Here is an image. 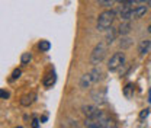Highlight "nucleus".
Instances as JSON below:
<instances>
[{
    "instance_id": "1",
    "label": "nucleus",
    "mask_w": 151,
    "mask_h": 128,
    "mask_svg": "<svg viewBox=\"0 0 151 128\" xmlns=\"http://www.w3.org/2000/svg\"><path fill=\"white\" fill-rule=\"evenodd\" d=\"M116 18V12L115 10H105L99 15L97 18V23H96V28L99 31H108L109 28H112L113 20Z\"/></svg>"
},
{
    "instance_id": "2",
    "label": "nucleus",
    "mask_w": 151,
    "mask_h": 128,
    "mask_svg": "<svg viewBox=\"0 0 151 128\" xmlns=\"http://www.w3.org/2000/svg\"><path fill=\"white\" fill-rule=\"evenodd\" d=\"M124 64H125V54H124L122 51H118V53H115V54L109 58V61H108V69H109L111 72H116V70H119Z\"/></svg>"
},
{
    "instance_id": "3",
    "label": "nucleus",
    "mask_w": 151,
    "mask_h": 128,
    "mask_svg": "<svg viewBox=\"0 0 151 128\" xmlns=\"http://www.w3.org/2000/svg\"><path fill=\"white\" fill-rule=\"evenodd\" d=\"M105 55H106V45H105L103 42H99V44L93 48V51H92L90 63H92V64H99V63H102L103 58H105Z\"/></svg>"
},
{
    "instance_id": "4",
    "label": "nucleus",
    "mask_w": 151,
    "mask_h": 128,
    "mask_svg": "<svg viewBox=\"0 0 151 128\" xmlns=\"http://www.w3.org/2000/svg\"><path fill=\"white\" fill-rule=\"evenodd\" d=\"M99 76H100V72L97 70V69H93L92 72H89V73H86L84 76H81V79H80V86L81 88H90L93 83H96L97 80H99Z\"/></svg>"
},
{
    "instance_id": "5",
    "label": "nucleus",
    "mask_w": 151,
    "mask_h": 128,
    "mask_svg": "<svg viewBox=\"0 0 151 128\" xmlns=\"http://www.w3.org/2000/svg\"><path fill=\"white\" fill-rule=\"evenodd\" d=\"M93 121L99 125V127H102V128H118L116 127V124H115V121L111 119L108 115H105L103 112H102L96 119H93Z\"/></svg>"
},
{
    "instance_id": "6",
    "label": "nucleus",
    "mask_w": 151,
    "mask_h": 128,
    "mask_svg": "<svg viewBox=\"0 0 151 128\" xmlns=\"http://www.w3.org/2000/svg\"><path fill=\"white\" fill-rule=\"evenodd\" d=\"M83 114L86 115L87 119H96V118L102 114V111H99L96 106L89 105V106H83Z\"/></svg>"
},
{
    "instance_id": "7",
    "label": "nucleus",
    "mask_w": 151,
    "mask_h": 128,
    "mask_svg": "<svg viewBox=\"0 0 151 128\" xmlns=\"http://www.w3.org/2000/svg\"><path fill=\"white\" fill-rule=\"evenodd\" d=\"M147 13V6H135L131 10V19H139Z\"/></svg>"
},
{
    "instance_id": "8",
    "label": "nucleus",
    "mask_w": 151,
    "mask_h": 128,
    "mask_svg": "<svg viewBox=\"0 0 151 128\" xmlns=\"http://www.w3.org/2000/svg\"><path fill=\"white\" fill-rule=\"evenodd\" d=\"M55 82H57V76L54 72H51V73H48L45 77H44V86L45 88H52L54 85H55Z\"/></svg>"
},
{
    "instance_id": "9",
    "label": "nucleus",
    "mask_w": 151,
    "mask_h": 128,
    "mask_svg": "<svg viewBox=\"0 0 151 128\" xmlns=\"http://www.w3.org/2000/svg\"><path fill=\"white\" fill-rule=\"evenodd\" d=\"M150 47H151V41L144 39V41H141V44H139V47H138V53L141 55L147 54V53L150 51Z\"/></svg>"
},
{
    "instance_id": "10",
    "label": "nucleus",
    "mask_w": 151,
    "mask_h": 128,
    "mask_svg": "<svg viewBox=\"0 0 151 128\" xmlns=\"http://www.w3.org/2000/svg\"><path fill=\"white\" fill-rule=\"evenodd\" d=\"M35 98H37V95H35V93L26 95V96H23V98L20 99V105H23V106H29V105L35 101Z\"/></svg>"
},
{
    "instance_id": "11",
    "label": "nucleus",
    "mask_w": 151,
    "mask_h": 128,
    "mask_svg": "<svg viewBox=\"0 0 151 128\" xmlns=\"http://www.w3.org/2000/svg\"><path fill=\"white\" fill-rule=\"evenodd\" d=\"M129 31H131V23H129V22H122L121 26L118 28V32H119V35H122V37L127 35Z\"/></svg>"
},
{
    "instance_id": "12",
    "label": "nucleus",
    "mask_w": 151,
    "mask_h": 128,
    "mask_svg": "<svg viewBox=\"0 0 151 128\" xmlns=\"http://www.w3.org/2000/svg\"><path fill=\"white\" fill-rule=\"evenodd\" d=\"M118 34H119V32H118V29H115V28H109V29H108V34H106V41H108V44H112Z\"/></svg>"
},
{
    "instance_id": "13",
    "label": "nucleus",
    "mask_w": 151,
    "mask_h": 128,
    "mask_svg": "<svg viewBox=\"0 0 151 128\" xmlns=\"http://www.w3.org/2000/svg\"><path fill=\"white\" fill-rule=\"evenodd\" d=\"M124 3H127V4H129V6H141V4H144V3H148V0H125Z\"/></svg>"
},
{
    "instance_id": "14",
    "label": "nucleus",
    "mask_w": 151,
    "mask_h": 128,
    "mask_svg": "<svg viewBox=\"0 0 151 128\" xmlns=\"http://www.w3.org/2000/svg\"><path fill=\"white\" fill-rule=\"evenodd\" d=\"M39 50L41 51H48L50 48H51V44H50V41H47V39H42L41 42H39Z\"/></svg>"
},
{
    "instance_id": "15",
    "label": "nucleus",
    "mask_w": 151,
    "mask_h": 128,
    "mask_svg": "<svg viewBox=\"0 0 151 128\" xmlns=\"http://www.w3.org/2000/svg\"><path fill=\"white\" fill-rule=\"evenodd\" d=\"M132 92H134V86L129 83V85H127V86H125V89H124V95H125L127 98H131Z\"/></svg>"
},
{
    "instance_id": "16",
    "label": "nucleus",
    "mask_w": 151,
    "mask_h": 128,
    "mask_svg": "<svg viewBox=\"0 0 151 128\" xmlns=\"http://www.w3.org/2000/svg\"><path fill=\"white\" fill-rule=\"evenodd\" d=\"M31 58H32V57H31L29 53H23L22 57H20V63H22V64H28V63L31 61Z\"/></svg>"
},
{
    "instance_id": "17",
    "label": "nucleus",
    "mask_w": 151,
    "mask_h": 128,
    "mask_svg": "<svg viewBox=\"0 0 151 128\" xmlns=\"http://www.w3.org/2000/svg\"><path fill=\"white\" fill-rule=\"evenodd\" d=\"M97 1H99V4H102V6H112L116 0H97Z\"/></svg>"
},
{
    "instance_id": "18",
    "label": "nucleus",
    "mask_w": 151,
    "mask_h": 128,
    "mask_svg": "<svg viewBox=\"0 0 151 128\" xmlns=\"http://www.w3.org/2000/svg\"><path fill=\"white\" fill-rule=\"evenodd\" d=\"M129 45H131V39H129V38H122V41H121V47L127 48V47H129Z\"/></svg>"
},
{
    "instance_id": "19",
    "label": "nucleus",
    "mask_w": 151,
    "mask_h": 128,
    "mask_svg": "<svg viewBox=\"0 0 151 128\" xmlns=\"http://www.w3.org/2000/svg\"><path fill=\"white\" fill-rule=\"evenodd\" d=\"M20 77V70L16 69V70H13V73H12V77H10V80H16Z\"/></svg>"
},
{
    "instance_id": "20",
    "label": "nucleus",
    "mask_w": 151,
    "mask_h": 128,
    "mask_svg": "<svg viewBox=\"0 0 151 128\" xmlns=\"http://www.w3.org/2000/svg\"><path fill=\"white\" fill-rule=\"evenodd\" d=\"M0 96H1V99H7V98H9V92L1 89V90H0Z\"/></svg>"
},
{
    "instance_id": "21",
    "label": "nucleus",
    "mask_w": 151,
    "mask_h": 128,
    "mask_svg": "<svg viewBox=\"0 0 151 128\" xmlns=\"http://www.w3.org/2000/svg\"><path fill=\"white\" fill-rule=\"evenodd\" d=\"M147 116H148V109H144L139 114V118H141V119H144V118H147Z\"/></svg>"
},
{
    "instance_id": "22",
    "label": "nucleus",
    "mask_w": 151,
    "mask_h": 128,
    "mask_svg": "<svg viewBox=\"0 0 151 128\" xmlns=\"http://www.w3.org/2000/svg\"><path fill=\"white\" fill-rule=\"evenodd\" d=\"M32 127H34V128H38V127H39V121H38L37 118H34V121H32Z\"/></svg>"
},
{
    "instance_id": "23",
    "label": "nucleus",
    "mask_w": 151,
    "mask_h": 128,
    "mask_svg": "<svg viewBox=\"0 0 151 128\" xmlns=\"http://www.w3.org/2000/svg\"><path fill=\"white\" fill-rule=\"evenodd\" d=\"M147 31H148V32H150V34H151V25H150V26H148V28H147Z\"/></svg>"
},
{
    "instance_id": "24",
    "label": "nucleus",
    "mask_w": 151,
    "mask_h": 128,
    "mask_svg": "<svg viewBox=\"0 0 151 128\" xmlns=\"http://www.w3.org/2000/svg\"><path fill=\"white\" fill-rule=\"evenodd\" d=\"M147 4H148V6H151V0H148V3H147Z\"/></svg>"
},
{
    "instance_id": "25",
    "label": "nucleus",
    "mask_w": 151,
    "mask_h": 128,
    "mask_svg": "<svg viewBox=\"0 0 151 128\" xmlns=\"http://www.w3.org/2000/svg\"><path fill=\"white\" fill-rule=\"evenodd\" d=\"M15 128H23V127H15Z\"/></svg>"
}]
</instances>
